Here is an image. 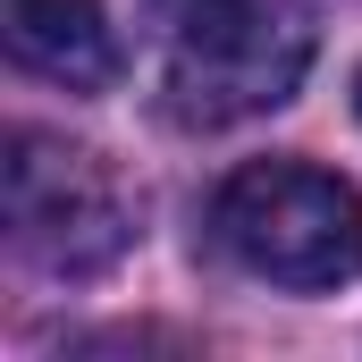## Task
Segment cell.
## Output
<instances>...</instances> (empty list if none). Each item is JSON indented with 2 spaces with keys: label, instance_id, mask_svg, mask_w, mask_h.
Listing matches in <instances>:
<instances>
[{
  "label": "cell",
  "instance_id": "8992f818",
  "mask_svg": "<svg viewBox=\"0 0 362 362\" xmlns=\"http://www.w3.org/2000/svg\"><path fill=\"white\" fill-rule=\"evenodd\" d=\"M354 101H362V76H354Z\"/></svg>",
  "mask_w": 362,
  "mask_h": 362
},
{
  "label": "cell",
  "instance_id": "5b68a950",
  "mask_svg": "<svg viewBox=\"0 0 362 362\" xmlns=\"http://www.w3.org/2000/svg\"><path fill=\"white\" fill-rule=\"evenodd\" d=\"M160 8H169V17H194V8H211V0H160Z\"/></svg>",
  "mask_w": 362,
  "mask_h": 362
},
{
  "label": "cell",
  "instance_id": "3957f363",
  "mask_svg": "<svg viewBox=\"0 0 362 362\" xmlns=\"http://www.w3.org/2000/svg\"><path fill=\"white\" fill-rule=\"evenodd\" d=\"M312 68L303 0H211L177 17V51L160 68V101L177 127H236L262 118Z\"/></svg>",
  "mask_w": 362,
  "mask_h": 362
},
{
  "label": "cell",
  "instance_id": "6da1fadb",
  "mask_svg": "<svg viewBox=\"0 0 362 362\" xmlns=\"http://www.w3.org/2000/svg\"><path fill=\"white\" fill-rule=\"evenodd\" d=\"M211 245L270 286H354L362 278V185L312 160H253L211 194Z\"/></svg>",
  "mask_w": 362,
  "mask_h": 362
},
{
  "label": "cell",
  "instance_id": "7a4b0ae2",
  "mask_svg": "<svg viewBox=\"0 0 362 362\" xmlns=\"http://www.w3.org/2000/svg\"><path fill=\"white\" fill-rule=\"evenodd\" d=\"M0 202H8V245L42 278H101L135 245V194L127 177L68 135L17 127L0 160Z\"/></svg>",
  "mask_w": 362,
  "mask_h": 362
},
{
  "label": "cell",
  "instance_id": "277c9868",
  "mask_svg": "<svg viewBox=\"0 0 362 362\" xmlns=\"http://www.w3.org/2000/svg\"><path fill=\"white\" fill-rule=\"evenodd\" d=\"M0 34H8V59L42 85H118V25L101 0H0Z\"/></svg>",
  "mask_w": 362,
  "mask_h": 362
}]
</instances>
